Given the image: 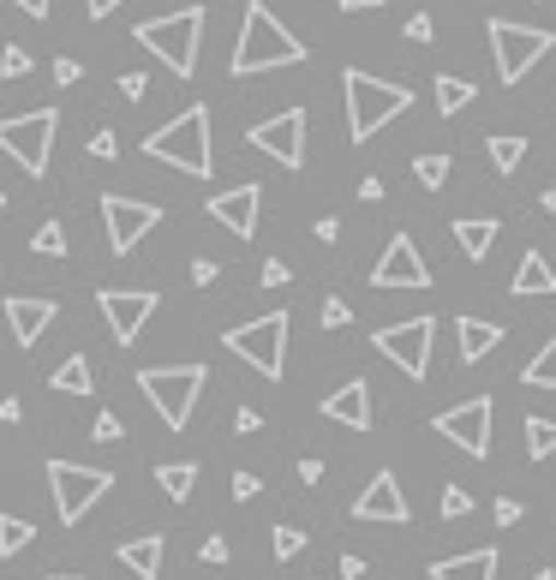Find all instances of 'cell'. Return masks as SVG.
I'll return each mask as SVG.
<instances>
[{
	"instance_id": "1",
	"label": "cell",
	"mask_w": 556,
	"mask_h": 580,
	"mask_svg": "<svg viewBox=\"0 0 556 580\" xmlns=\"http://www.w3.org/2000/svg\"><path fill=\"white\" fill-rule=\"evenodd\" d=\"M306 60V43L275 19L263 0H251L246 19H239V43H234V79H251V72H275V67H299Z\"/></svg>"
},
{
	"instance_id": "2",
	"label": "cell",
	"mask_w": 556,
	"mask_h": 580,
	"mask_svg": "<svg viewBox=\"0 0 556 580\" xmlns=\"http://www.w3.org/2000/svg\"><path fill=\"white\" fill-rule=\"evenodd\" d=\"M341 91H347V138L353 144H371L377 126H389L395 115L413 108L407 84H383V79H371V72H359V67L341 72Z\"/></svg>"
},
{
	"instance_id": "3",
	"label": "cell",
	"mask_w": 556,
	"mask_h": 580,
	"mask_svg": "<svg viewBox=\"0 0 556 580\" xmlns=\"http://www.w3.org/2000/svg\"><path fill=\"white\" fill-rule=\"evenodd\" d=\"M144 156L210 180V168H216V150H210V108H186V115H174L168 126H156V132L144 138Z\"/></svg>"
},
{
	"instance_id": "4",
	"label": "cell",
	"mask_w": 556,
	"mask_h": 580,
	"mask_svg": "<svg viewBox=\"0 0 556 580\" xmlns=\"http://www.w3.org/2000/svg\"><path fill=\"white\" fill-rule=\"evenodd\" d=\"M138 43H144L174 79H192L198 43H204V7H180V12H168V19H144L138 24Z\"/></svg>"
},
{
	"instance_id": "5",
	"label": "cell",
	"mask_w": 556,
	"mask_h": 580,
	"mask_svg": "<svg viewBox=\"0 0 556 580\" xmlns=\"http://www.w3.org/2000/svg\"><path fill=\"white\" fill-rule=\"evenodd\" d=\"M204 377H210L204 365H150V371H138V389H144V401L162 413L168 431H186L198 395H204Z\"/></svg>"
},
{
	"instance_id": "6",
	"label": "cell",
	"mask_w": 556,
	"mask_h": 580,
	"mask_svg": "<svg viewBox=\"0 0 556 580\" xmlns=\"http://www.w3.org/2000/svg\"><path fill=\"white\" fill-rule=\"evenodd\" d=\"M222 342H227L234 359H246L251 371H263L275 383V377H282V365H287V311H270V318L239 323V330L222 335Z\"/></svg>"
},
{
	"instance_id": "7",
	"label": "cell",
	"mask_w": 556,
	"mask_h": 580,
	"mask_svg": "<svg viewBox=\"0 0 556 580\" xmlns=\"http://www.w3.org/2000/svg\"><path fill=\"white\" fill-rule=\"evenodd\" d=\"M551 48H556L551 31H533V24H514V19H490V55H497V79L502 84H521Z\"/></svg>"
},
{
	"instance_id": "8",
	"label": "cell",
	"mask_w": 556,
	"mask_h": 580,
	"mask_svg": "<svg viewBox=\"0 0 556 580\" xmlns=\"http://www.w3.org/2000/svg\"><path fill=\"white\" fill-rule=\"evenodd\" d=\"M55 132H60V115H55V108H31V115L0 120V150H7V156L19 162L24 174H48Z\"/></svg>"
},
{
	"instance_id": "9",
	"label": "cell",
	"mask_w": 556,
	"mask_h": 580,
	"mask_svg": "<svg viewBox=\"0 0 556 580\" xmlns=\"http://www.w3.org/2000/svg\"><path fill=\"white\" fill-rule=\"evenodd\" d=\"M48 485H55V514L60 521H84V514L114 490V473H103V466H79V461H48Z\"/></svg>"
},
{
	"instance_id": "10",
	"label": "cell",
	"mask_w": 556,
	"mask_h": 580,
	"mask_svg": "<svg viewBox=\"0 0 556 580\" xmlns=\"http://www.w3.org/2000/svg\"><path fill=\"white\" fill-rule=\"evenodd\" d=\"M431 342H437V318H407V323H389V330H371V347L383 359H395L413 383L431 371Z\"/></svg>"
},
{
	"instance_id": "11",
	"label": "cell",
	"mask_w": 556,
	"mask_h": 580,
	"mask_svg": "<svg viewBox=\"0 0 556 580\" xmlns=\"http://www.w3.org/2000/svg\"><path fill=\"white\" fill-rule=\"evenodd\" d=\"M246 144L275 156L282 168H306V108H282L275 120H258L246 132Z\"/></svg>"
},
{
	"instance_id": "12",
	"label": "cell",
	"mask_w": 556,
	"mask_h": 580,
	"mask_svg": "<svg viewBox=\"0 0 556 580\" xmlns=\"http://www.w3.org/2000/svg\"><path fill=\"white\" fill-rule=\"evenodd\" d=\"M490 395H478V401H461V407H449V413H437V437L443 443H454V449H466L473 461H485L490 455Z\"/></svg>"
},
{
	"instance_id": "13",
	"label": "cell",
	"mask_w": 556,
	"mask_h": 580,
	"mask_svg": "<svg viewBox=\"0 0 556 580\" xmlns=\"http://www.w3.org/2000/svg\"><path fill=\"white\" fill-rule=\"evenodd\" d=\"M96 306H103V318H108V330L120 347H132L138 335H144V323L156 318V294H150V287H103Z\"/></svg>"
},
{
	"instance_id": "14",
	"label": "cell",
	"mask_w": 556,
	"mask_h": 580,
	"mask_svg": "<svg viewBox=\"0 0 556 580\" xmlns=\"http://www.w3.org/2000/svg\"><path fill=\"white\" fill-rule=\"evenodd\" d=\"M103 222H108V251H114V258H126V251H132L138 239H144V234L162 222V210L144 204V198L108 192V198H103Z\"/></svg>"
},
{
	"instance_id": "15",
	"label": "cell",
	"mask_w": 556,
	"mask_h": 580,
	"mask_svg": "<svg viewBox=\"0 0 556 580\" xmlns=\"http://www.w3.org/2000/svg\"><path fill=\"white\" fill-rule=\"evenodd\" d=\"M371 287H431V270H425L413 234H395L383 246V258H377V270H371Z\"/></svg>"
},
{
	"instance_id": "16",
	"label": "cell",
	"mask_w": 556,
	"mask_h": 580,
	"mask_svg": "<svg viewBox=\"0 0 556 580\" xmlns=\"http://www.w3.org/2000/svg\"><path fill=\"white\" fill-rule=\"evenodd\" d=\"M210 216H216L227 234L251 239V234H258V216H263V186H258V180H246V186H227V192H216V198H210Z\"/></svg>"
},
{
	"instance_id": "17",
	"label": "cell",
	"mask_w": 556,
	"mask_h": 580,
	"mask_svg": "<svg viewBox=\"0 0 556 580\" xmlns=\"http://www.w3.org/2000/svg\"><path fill=\"white\" fill-rule=\"evenodd\" d=\"M353 521H395V526H407V490L395 485V473H371V485L353 497Z\"/></svg>"
},
{
	"instance_id": "18",
	"label": "cell",
	"mask_w": 556,
	"mask_h": 580,
	"mask_svg": "<svg viewBox=\"0 0 556 580\" xmlns=\"http://www.w3.org/2000/svg\"><path fill=\"white\" fill-rule=\"evenodd\" d=\"M55 318H60L55 299H31V294H12L7 299V323H12V342H19V347H36Z\"/></svg>"
},
{
	"instance_id": "19",
	"label": "cell",
	"mask_w": 556,
	"mask_h": 580,
	"mask_svg": "<svg viewBox=\"0 0 556 580\" xmlns=\"http://www.w3.org/2000/svg\"><path fill=\"white\" fill-rule=\"evenodd\" d=\"M323 419L347 425V431H371V383H365V377H347V383L323 401Z\"/></svg>"
},
{
	"instance_id": "20",
	"label": "cell",
	"mask_w": 556,
	"mask_h": 580,
	"mask_svg": "<svg viewBox=\"0 0 556 580\" xmlns=\"http://www.w3.org/2000/svg\"><path fill=\"white\" fill-rule=\"evenodd\" d=\"M454 335H461V365H478L485 353L502 347V323H490V318H461Z\"/></svg>"
},
{
	"instance_id": "21",
	"label": "cell",
	"mask_w": 556,
	"mask_h": 580,
	"mask_svg": "<svg viewBox=\"0 0 556 580\" xmlns=\"http://www.w3.org/2000/svg\"><path fill=\"white\" fill-rule=\"evenodd\" d=\"M497 551H466V557L431 563V580H497Z\"/></svg>"
},
{
	"instance_id": "22",
	"label": "cell",
	"mask_w": 556,
	"mask_h": 580,
	"mask_svg": "<svg viewBox=\"0 0 556 580\" xmlns=\"http://www.w3.org/2000/svg\"><path fill=\"white\" fill-rule=\"evenodd\" d=\"M162 557H168L162 533H144V538H126V545H120V563H126L138 580H156V575H162Z\"/></svg>"
},
{
	"instance_id": "23",
	"label": "cell",
	"mask_w": 556,
	"mask_h": 580,
	"mask_svg": "<svg viewBox=\"0 0 556 580\" xmlns=\"http://www.w3.org/2000/svg\"><path fill=\"white\" fill-rule=\"evenodd\" d=\"M497 216H461V222H454V239H461V251H466V258H490V246H497Z\"/></svg>"
},
{
	"instance_id": "24",
	"label": "cell",
	"mask_w": 556,
	"mask_h": 580,
	"mask_svg": "<svg viewBox=\"0 0 556 580\" xmlns=\"http://www.w3.org/2000/svg\"><path fill=\"white\" fill-rule=\"evenodd\" d=\"M514 294H521V299H533V294H556V270H551V263L545 258H539V251H527V258H521V270H514Z\"/></svg>"
},
{
	"instance_id": "25",
	"label": "cell",
	"mask_w": 556,
	"mask_h": 580,
	"mask_svg": "<svg viewBox=\"0 0 556 580\" xmlns=\"http://www.w3.org/2000/svg\"><path fill=\"white\" fill-rule=\"evenodd\" d=\"M48 383H55L60 395H91V389H96V377H91V359H84V353H72V359H60Z\"/></svg>"
},
{
	"instance_id": "26",
	"label": "cell",
	"mask_w": 556,
	"mask_h": 580,
	"mask_svg": "<svg viewBox=\"0 0 556 580\" xmlns=\"http://www.w3.org/2000/svg\"><path fill=\"white\" fill-rule=\"evenodd\" d=\"M156 485H162V497H168V502H186V497H192V485H198V466L192 461H162L156 466Z\"/></svg>"
},
{
	"instance_id": "27",
	"label": "cell",
	"mask_w": 556,
	"mask_h": 580,
	"mask_svg": "<svg viewBox=\"0 0 556 580\" xmlns=\"http://www.w3.org/2000/svg\"><path fill=\"white\" fill-rule=\"evenodd\" d=\"M473 96H478L473 79H449V72H437V108H443V115H461Z\"/></svg>"
},
{
	"instance_id": "28",
	"label": "cell",
	"mask_w": 556,
	"mask_h": 580,
	"mask_svg": "<svg viewBox=\"0 0 556 580\" xmlns=\"http://www.w3.org/2000/svg\"><path fill=\"white\" fill-rule=\"evenodd\" d=\"M521 383H533V389H556V335H551V342L533 353V359H527Z\"/></svg>"
},
{
	"instance_id": "29",
	"label": "cell",
	"mask_w": 556,
	"mask_h": 580,
	"mask_svg": "<svg viewBox=\"0 0 556 580\" xmlns=\"http://www.w3.org/2000/svg\"><path fill=\"white\" fill-rule=\"evenodd\" d=\"M485 150H490V168H497V174H514V168H521V156H527V138L502 132V138H485Z\"/></svg>"
},
{
	"instance_id": "30",
	"label": "cell",
	"mask_w": 556,
	"mask_h": 580,
	"mask_svg": "<svg viewBox=\"0 0 556 580\" xmlns=\"http://www.w3.org/2000/svg\"><path fill=\"white\" fill-rule=\"evenodd\" d=\"M527 455H533V461L556 455V419H545V413H533V419H527Z\"/></svg>"
},
{
	"instance_id": "31",
	"label": "cell",
	"mask_w": 556,
	"mask_h": 580,
	"mask_svg": "<svg viewBox=\"0 0 556 580\" xmlns=\"http://www.w3.org/2000/svg\"><path fill=\"white\" fill-rule=\"evenodd\" d=\"M31 538H36L31 521H19V514H0V557H19Z\"/></svg>"
},
{
	"instance_id": "32",
	"label": "cell",
	"mask_w": 556,
	"mask_h": 580,
	"mask_svg": "<svg viewBox=\"0 0 556 580\" xmlns=\"http://www.w3.org/2000/svg\"><path fill=\"white\" fill-rule=\"evenodd\" d=\"M31 246L43 251V258H67V228H60V222H43V228L31 234Z\"/></svg>"
},
{
	"instance_id": "33",
	"label": "cell",
	"mask_w": 556,
	"mask_h": 580,
	"mask_svg": "<svg viewBox=\"0 0 556 580\" xmlns=\"http://www.w3.org/2000/svg\"><path fill=\"white\" fill-rule=\"evenodd\" d=\"M270 545H275V557H282V563H294L299 557V551H306V533H299V526H275V538H270Z\"/></svg>"
},
{
	"instance_id": "34",
	"label": "cell",
	"mask_w": 556,
	"mask_h": 580,
	"mask_svg": "<svg viewBox=\"0 0 556 580\" xmlns=\"http://www.w3.org/2000/svg\"><path fill=\"white\" fill-rule=\"evenodd\" d=\"M413 174H419V186H431V192H437V186L449 180V156H419V162H413Z\"/></svg>"
},
{
	"instance_id": "35",
	"label": "cell",
	"mask_w": 556,
	"mask_h": 580,
	"mask_svg": "<svg viewBox=\"0 0 556 580\" xmlns=\"http://www.w3.org/2000/svg\"><path fill=\"white\" fill-rule=\"evenodd\" d=\"M24 72H31V55L19 43H7L0 48V79H24Z\"/></svg>"
},
{
	"instance_id": "36",
	"label": "cell",
	"mask_w": 556,
	"mask_h": 580,
	"mask_svg": "<svg viewBox=\"0 0 556 580\" xmlns=\"http://www.w3.org/2000/svg\"><path fill=\"white\" fill-rule=\"evenodd\" d=\"M91 437H96V443H120V437H126V425H120V419H114V413H96Z\"/></svg>"
},
{
	"instance_id": "37",
	"label": "cell",
	"mask_w": 556,
	"mask_h": 580,
	"mask_svg": "<svg viewBox=\"0 0 556 580\" xmlns=\"http://www.w3.org/2000/svg\"><path fill=\"white\" fill-rule=\"evenodd\" d=\"M443 514H449V521H461V514H473V497H466L461 485H449V490H443Z\"/></svg>"
},
{
	"instance_id": "38",
	"label": "cell",
	"mask_w": 556,
	"mask_h": 580,
	"mask_svg": "<svg viewBox=\"0 0 556 580\" xmlns=\"http://www.w3.org/2000/svg\"><path fill=\"white\" fill-rule=\"evenodd\" d=\"M91 156H96V162H114V156H120V138H114L108 126H103V132L91 138Z\"/></svg>"
},
{
	"instance_id": "39",
	"label": "cell",
	"mask_w": 556,
	"mask_h": 580,
	"mask_svg": "<svg viewBox=\"0 0 556 580\" xmlns=\"http://www.w3.org/2000/svg\"><path fill=\"white\" fill-rule=\"evenodd\" d=\"M347 299H323V330H347Z\"/></svg>"
},
{
	"instance_id": "40",
	"label": "cell",
	"mask_w": 556,
	"mask_h": 580,
	"mask_svg": "<svg viewBox=\"0 0 556 580\" xmlns=\"http://www.w3.org/2000/svg\"><path fill=\"white\" fill-rule=\"evenodd\" d=\"M234 431H239V437H258V431H263V413H258V407H239V413H234Z\"/></svg>"
},
{
	"instance_id": "41",
	"label": "cell",
	"mask_w": 556,
	"mask_h": 580,
	"mask_svg": "<svg viewBox=\"0 0 556 580\" xmlns=\"http://www.w3.org/2000/svg\"><path fill=\"white\" fill-rule=\"evenodd\" d=\"M144 91H150V79H144V72H120V96H126V103H138Z\"/></svg>"
},
{
	"instance_id": "42",
	"label": "cell",
	"mask_w": 556,
	"mask_h": 580,
	"mask_svg": "<svg viewBox=\"0 0 556 580\" xmlns=\"http://www.w3.org/2000/svg\"><path fill=\"white\" fill-rule=\"evenodd\" d=\"M258 490H263V478H258V473H234V497H239V502H251Z\"/></svg>"
},
{
	"instance_id": "43",
	"label": "cell",
	"mask_w": 556,
	"mask_h": 580,
	"mask_svg": "<svg viewBox=\"0 0 556 580\" xmlns=\"http://www.w3.org/2000/svg\"><path fill=\"white\" fill-rule=\"evenodd\" d=\"M216 275H222V263H216V258H198V263H192V282H198V287H210Z\"/></svg>"
},
{
	"instance_id": "44",
	"label": "cell",
	"mask_w": 556,
	"mask_h": 580,
	"mask_svg": "<svg viewBox=\"0 0 556 580\" xmlns=\"http://www.w3.org/2000/svg\"><path fill=\"white\" fill-rule=\"evenodd\" d=\"M407 43H431V19H425V12H413V19H407Z\"/></svg>"
},
{
	"instance_id": "45",
	"label": "cell",
	"mask_w": 556,
	"mask_h": 580,
	"mask_svg": "<svg viewBox=\"0 0 556 580\" xmlns=\"http://www.w3.org/2000/svg\"><path fill=\"white\" fill-rule=\"evenodd\" d=\"M79 79H84L79 60H55V84H79Z\"/></svg>"
},
{
	"instance_id": "46",
	"label": "cell",
	"mask_w": 556,
	"mask_h": 580,
	"mask_svg": "<svg viewBox=\"0 0 556 580\" xmlns=\"http://www.w3.org/2000/svg\"><path fill=\"white\" fill-rule=\"evenodd\" d=\"M263 287H287V263H282V258L263 263Z\"/></svg>"
},
{
	"instance_id": "47",
	"label": "cell",
	"mask_w": 556,
	"mask_h": 580,
	"mask_svg": "<svg viewBox=\"0 0 556 580\" xmlns=\"http://www.w3.org/2000/svg\"><path fill=\"white\" fill-rule=\"evenodd\" d=\"M198 557H204V563H227V538H222V533L204 538V551H198Z\"/></svg>"
},
{
	"instance_id": "48",
	"label": "cell",
	"mask_w": 556,
	"mask_h": 580,
	"mask_svg": "<svg viewBox=\"0 0 556 580\" xmlns=\"http://www.w3.org/2000/svg\"><path fill=\"white\" fill-rule=\"evenodd\" d=\"M19 419H24V401L7 395V401H0V425H19Z\"/></svg>"
},
{
	"instance_id": "49",
	"label": "cell",
	"mask_w": 556,
	"mask_h": 580,
	"mask_svg": "<svg viewBox=\"0 0 556 580\" xmlns=\"http://www.w3.org/2000/svg\"><path fill=\"white\" fill-rule=\"evenodd\" d=\"M497 521L514 526V521H521V502H514V497H497Z\"/></svg>"
},
{
	"instance_id": "50",
	"label": "cell",
	"mask_w": 556,
	"mask_h": 580,
	"mask_svg": "<svg viewBox=\"0 0 556 580\" xmlns=\"http://www.w3.org/2000/svg\"><path fill=\"white\" fill-rule=\"evenodd\" d=\"M114 7H126V0H84V19H108Z\"/></svg>"
},
{
	"instance_id": "51",
	"label": "cell",
	"mask_w": 556,
	"mask_h": 580,
	"mask_svg": "<svg viewBox=\"0 0 556 580\" xmlns=\"http://www.w3.org/2000/svg\"><path fill=\"white\" fill-rule=\"evenodd\" d=\"M359 198H365V204H377V198H383V180H377V174H365V180H359Z\"/></svg>"
},
{
	"instance_id": "52",
	"label": "cell",
	"mask_w": 556,
	"mask_h": 580,
	"mask_svg": "<svg viewBox=\"0 0 556 580\" xmlns=\"http://www.w3.org/2000/svg\"><path fill=\"white\" fill-rule=\"evenodd\" d=\"M335 569H341V580H359L365 575V557H341Z\"/></svg>"
},
{
	"instance_id": "53",
	"label": "cell",
	"mask_w": 556,
	"mask_h": 580,
	"mask_svg": "<svg viewBox=\"0 0 556 580\" xmlns=\"http://www.w3.org/2000/svg\"><path fill=\"white\" fill-rule=\"evenodd\" d=\"M12 7L31 12V19H48V7H55V0H12Z\"/></svg>"
},
{
	"instance_id": "54",
	"label": "cell",
	"mask_w": 556,
	"mask_h": 580,
	"mask_svg": "<svg viewBox=\"0 0 556 580\" xmlns=\"http://www.w3.org/2000/svg\"><path fill=\"white\" fill-rule=\"evenodd\" d=\"M318 239H323V246H335V239H341V222L323 216V222H318Z\"/></svg>"
},
{
	"instance_id": "55",
	"label": "cell",
	"mask_w": 556,
	"mask_h": 580,
	"mask_svg": "<svg viewBox=\"0 0 556 580\" xmlns=\"http://www.w3.org/2000/svg\"><path fill=\"white\" fill-rule=\"evenodd\" d=\"M383 0H341V12H377Z\"/></svg>"
},
{
	"instance_id": "56",
	"label": "cell",
	"mask_w": 556,
	"mask_h": 580,
	"mask_svg": "<svg viewBox=\"0 0 556 580\" xmlns=\"http://www.w3.org/2000/svg\"><path fill=\"white\" fill-rule=\"evenodd\" d=\"M545 210H551V216H556V186H551V192H545Z\"/></svg>"
},
{
	"instance_id": "57",
	"label": "cell",
	"mask_w": 556,
	"mask_h": 580,
	"mask_svg": "<svg viewBox=\"0 0 556 580\" xmlns=\"http://www.w3.org/2000/svg\"><path fill=\"white\" fill-rule=\"evenodd\" d=\"M48 580H84V575H48Z\"/></svg>"
},
{
	"instance_id": "58",
	"label": "cell",
	"mask_w": 556,
	"mask_h": 580,
	"mask_svg": "<svg viewBox=\"0 0 556 580\" xmlns=\"http://www.w3.org/2000/svg\"><path fill=\"white\" fill-rule=\"evenodd\" d=\"M533 580H556V575H551V569H539V575H533Z\"/></svg>"
},
{
	"instance_id": "59",
	"label": "cell",
	"mask_w": 556,
	"mask_h": 580,
	"mask_svg": "<svg viewBox=\"0 0 556 580\" xmlns=\"http://www.w3.org/2000/svg\"><path fill=\"white\" fill-rule=\"evenodd\" d=\"M0 204H7V192H0Z\"/></svg>"
}]
</instances>
